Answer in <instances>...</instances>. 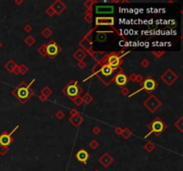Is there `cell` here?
<instances>
[{"label":"cell","mask_w":183,"mask_h":171,"mask_svg":"<svg viewBox=\"0 0 183 171\" xmlns=\"http://www.w3.org/2000/svg\"><path fill=\"white\" fill-rule=\"evenodd\" d=\"M34 82H35V78H33L30 84H26V82L22 81L12 91V95L22 104H25L35 95L34 90L30 88V85Z\"/></svg>","instance_id":"obj_1"},{"label":"cell","mask_w":183,"mask_h":171,"mask_svg":"<svg viewBox=\"0 0 183 171\" xmlns=\"http://www.w3.org/2000/svg\"><path fill=\"white\" fill-rule=\"evenodd\" d=\"M121 69V67L118 69L111 68L110 66H108V65L103 62L102 67H101L100 70L96 74V77L105 87H108V85H110V84L113 82L114 76L118 73Z\"/></svg>","instance_id":"obj_2"},{"label":"cell","mask_w":183,"mask_h":171,"mask_svg":"<svg viewBox=\"0 0 183 171\" xmlns=\"http://www.w3.org/2000/svg\"><path fill=\"white\" fill-rule=\"evenodd\" d=\"M63 93L72 102L77 96H80L81 93H83V89L77 80H71L63 88Z\"/></svg>","instance_id":"obj_3"},{"label":"cell","mask_w":183,"mask_h":171,"mask_svg":"<svg viewBox=\"0 0 183 171\" xmlns=\"http://www.w3.org/2000/svg\"><path fill=\"white\" fill-rule=\"evenodd\" d=\"M140 85H141V87H140V88L139 90L135 91L134 93H132V94H130V95H129V96L132 97L133 95L139 94V92H141V91H146L147 94L152 95V92L159 87V84L157 83V81L155 80L152 76H147L146 78H144L143 81L140 83Z\"/></svg>","instance_id":"obj_4"},{"label":"cell","mask_w":183,"mask_h":171,"mask_svg":"<svg viewBox=\"0 0 183 171\" xmlns=\"http://www.w3.org/2000/svg\"><path fill=\"white\" fill-rule=\"evenodd\" d=\"M167 128V125L162 121L159 117L154 118L152 120V122L148 125L149 133L145 135V138H147L150 136L152 134H154L155 136H160L162 133H164Z\"/></svg>","instance_id":"obj_5"},{"label":"cell","mask_w":183,"mask_h":171,"mask_svg":"<svg viewBox=\"0 0 183 171\" xmlns=\"http://www.w3.org/2000/svg\"><path fill=\"white\" fill-rule=\"evenodd\" d=\"M101 62L105 63L108 66H110L111 68H116V69L120 68L121 65L123 63V57H121V55L117 52L108 53V54L105 55V57Z\"/></svg>","instance_id":"obj_6"},{"label":"cell","mask_w":183,"mask_h":171,"mask_svg":"<svg viewBox=\"0 0 183 171\" xmlns=\"http://www.w3.org/2000/svg\"><path fill=\"white\" fill-rule=\"evenodd\" d=\"M96 29H97L96 27H94L93 29H91L89 32H88V33L85 34L83 38L80 39V40L79 41V45L80 47V48L82 49L84 52H86L87 55H91L92 52L94 50H93V42L89 38V37H90V35L92 34V32Z\"/></svg>","instance_id":"obj_7"},{"label":"cell","mask_w":183,"mask_h":171,"mask_svg":"<svg viewBox=\"0 0 183 171\" xmlns=\"http://www.w3.org/2000/svg\"><path fill=\"white\" fill-rule=\"evenodd\" d=\"M143 105L151 113H154L162 106V102L154 95H150L149 97L144 101Z\"/></svg>","instance_id":"obj_8"},{"label":"cell","mask_w":183,"mask_h":171,"mask_svg":"<svg viewBox=\"0 0 183 171\" xmlns=\"http://www.w3.org/2000/svg\"><path fill=\"white\" fill-rule=\"evenodd\" d=\"M46 55L51 60H54L61 52H62V47L57 45L55 40H50L47 44H46Z\"/></svg>","instance_id":"obj_9"},{"label":"cell","mask_w":183,"mask_h":171,"mask_svg":"<svg viewBox=\"0 0 183 171\" xmlns=\"http://www.w3.org/2000/svg\"><path fill=\"white\" fill-rule=\"evenodd\" d=\"M17 128H19V125L13 129L12 132L8 133L6 131H4L1 134H0V145H5V146H9L12 143L15 142V139L12 136V135L17 130Z\"/></svg>","instance_id":"obj_10"},{"label":"cell","mask_w":183,"mask_h":171,"mask_svg":"<svg viewBox=\"0 0 183 171\" xmlns=\"http://www.w3.org/2000/svg\"><path fill=\"white\" fill-rule=\"evenodd\" d=\"M178 75L175 74L172 69H168L166 71H164V74L161 75V80L164 81L167 85H172L176 80H178Z\"/></svg>","instance_id":"obj_11"},{"label":"cell","mask_w":183,"mask_h":171,"mask_svg":"<svg viewBox=\"0 0 183 171\" xmlns=\"http://www.w3.org/2000/svg\"><path fill=\"white\" fill-rule=\"evenodd\" d=\"M113 82H114L115 84H116V85H117L118 87H120V88L125 87L126 84L129 82V78L123 72V69H121L119 70L118 73L114 76Z\"/></svg>","instance_id":"obj_12"},{"label":"cell","mask_w":183,"mask_h":171,"mask_svg":"<svg viewBox=\"0 0 183 171\" xmlns=\"http://www.w3.org/2000/svg\"><path fill=\"white\" fill-rule=\"evenodd\" d=\"M114 17L113 16H97L95 19V23L96 26H110V27H113L114 25Z\"/></svg>","instance_id":"obj_13"},{"label":"cell","mask_w":183,"mask_h":171,"mask_svg":"<svg viewBox=\"0 0 183 171\" xmlns=\"http://www.w3.org/2000/svg\"><path fill=\"white\" fill-rule=\"evenodd\" d=\"M114 12V6L113 5H97L95 7V12L97 14H111Z\"/></svg>","instance_id":"obj_14"},{"label":"cell","mask_w":183,"mask_h":171,"mask_svg":"<svg viewBox=\"0 0 183 171\" xmlns=\"http://www.w3.org/2000/svg\"><path fill=\"white\" fill-rule=\"evenodd\" d=\"M51 6H52V8L54 9V11H55L56 15L62 14L63 12L66 10V7H67L66 5L63 1H61V0H56L55 2L52 3Z\"/></svg>","instance_id":"obj_15"},{"label":"cell","mask_w":183,"mask_h":171,"mask_svg":"<svg viewBox=\"0 0 183 171\" xmlns=\"http://www.w3.org/2000/svg\"><path fill=\"white\" fill-rule=\"evenodd\" d=\"M98 161L99 163L102 165L104 168H108L110 165H112L113 162L114 161L113 158L108 153H105L102 156H101L99 159H98Z\"/></svg>","instance_id":"obj_16"},{"label":"cell","mask_w":183,"mask_h":171,"mask_svg":"<svg viewBox=\"0 0 183 171\" xmlns=\"http://www.w3.org/2000/svg\"><path fill=\"white\" fill-rule=\"evenodd\" d=\"M75 157H76V159L80 162L83 163L84 165H86L87 161H88V160H89V158H90V154L85 149H80L78 152L76 153Z\"/></svg>","instance_id":"obj_17"},{"label":"cell","mask_w":183,"mask_h":171,"mask_svg":"<svg viewBox=\"0 0 183 171\" xmlns=\"http://www.w3.org/2000/svg\"><path fill=\"white\" fill-rule=\"evenodd\" d=\"M83 121H84V118L82 116H80V114L69 118V122L75 128H79L80 125L83 123Z\"/></svg>","instance_id":"obj_18"},{"label":"cell","mask_w":183,"mask_h":171,"mask_svg":"<svg viewBox=\"0 0 183 171\" xmlns=\"http://www.w3.org/2000/svg\"><path fill=\"white\" fill-rule=\"evenodd\" d=\"M88 56L87 53L84 52L81 48L77 49L73 54V57L75 60H77L78 62H81V61H84V59Z\"/></svg>","instance_id":"obj_19"},{"label":"cell","mask_w":183,"mask_h":171,"mask_svg":"<svg viewBox=\"0 0 183 171\" xmlns=\"http://www.w3.org/2000/svg\"><path fill=\"white\" fill-rule=\"evenodd\" d=\"M106 55V53L105 51H93L91 54V57L94 59L97 62H99L103 60V58Z\"/></svg>","instance_id":"obj_20"},{"label":"cell","mask_w":183,"mask_h":171,"mask_svg":"<svg viewBox=\"0 0 183 171\" xmlns=\"http://www.w3.org/2000/svg\"><path fill=\"white\" fill-rule=\"evenodd\" d=\"M112 31H97V41L103 43L107 39V34L111 33Z\"/></svg>","instance_id":"obj_21"},{"label":"cell","mask_w":183,"mask_h":171,"mask_svg":"<svg viewBox=\"0 0 183 171\" xmlns=\"http://www.w3.org/2000/svg\"><path fill=\"white\" fill-rule=\"evenodd\" d=\"M92 11H93V8L92 9H87L84 12V20L85 21L89 23V24H91L93 22V14H92Z\"/></svg>","instance_id":"obj_22"},{"label":"cell","mask_w":183,"mask_h":171,"mask_svg":"<svg viewBox=\"0 0 183 171\" xmlns=\"http://www.w3.org/2000/svg\"><path fill=\"white\" fill-rule=\"evenodd\" d=\"M17 65L18 64L13 60H9L5 64V69L6 70H8L9 72H11V73H13V70L15 69V67L17 66Z\"/></svg>","instance_id":"obj_23"},{"label":"cell","mask_w":183,"mask_h":171,"mask_svg":"<svg viewBox=\"0 0 183 171\" xmlns=\"http://www.w3.org/2000/svg\"><path fill=\"white\" fill-rule=\"evenodd\" d=\"M52 93H53V91L48 85H45V87L41 89V91H40V95H44L46 98H48L52 95Z\"/></svg>","instance_id":"obj_24"},{"label":"cell","mask_w":183,"mask_h":171,"mask_svg":"<svg viewBox=\"0 0 183 171\" xmlns=\"http://www.w3.org/2000/svg\"><path fill=\"white\" fill-rule=\"evenodd\" d=\"M155 148H156V146H155V144L153 143L152 142H147L144 145V149L148 153H151L152 152H154V151L155 150Z\"/></svg>","instance_id":"obj_25"},{"label":"cell","mask_w":183,"mask_h":171,"mask_svg":"<svg viewBox=\"0 0 183 171\" xmlns=\"http://www.w3.org/2000/svg\"><path fill=\"white\" fill-rule=\"evenodd\" d=\"M93 100H94L93 96H92L90 94H89V93H86V94L83 95V97H82V101H83V103H84L85 104H87V105L90 104V103H92V101H93Z\"/></svg>","instance_id":"obj_26"},{"label":"cell","mask_w":183,"mask_h":171,"mask_svg":"<svg viewBox=\"0 0 183 171\" xmlns=\"http://www.w3.org/2000/svg\"><path fill=\"white\" fill-rule=\"evenodd\" d=\"M41 35H42L45 38H48V37H50L53 35V31H52V30H51L50 28L46 27V28H44V29L42 30Z\"/></svg>","instance_id":"obj_27"},{"label":"cell","mask_w":183,"mask_h":171,"mask_svg":"<svg viewBox=\"0 0 183 171\" xmlns=\"http://www.w3.org/2000/svg\"><path fill=\"white\" fill-rule=\"evenodd\" d=\"M121 135L123 137V139L128 140L129 138H130V137L132 135V132L130 130V128H123V133H121Z\"/></svg>","instance_id":"obj_28"},{"label":"cell","mask_w":183,"mask_h":171,"mask_svg":"<svg viewBox=\"0 0 183 171\" xmlns=\"http://www.w3.org/2000/svg\"><path fill=\"white\" fill-rule=\"evenodd\" d=\"M24 43L28 45V47H32L33 45L36 43V39L33 37L31 35H29L25 39H24Z\"/></svg>","instance_id":"obj_29"},{"label":"cell","mask_w":183,"mask_h":171,"mask_svg":"<svg viewBox=\"0 0 183 171\" xmlns=\"http://www.w3.org/2000/svg\"><path fill=\"white\" fill-rule=\"evenodd\" d=\"M38 54L40 55L42 57H46L47 55H46V44H43L41 45L40 47L38 48Z\"/></svg>","instance_id":"obj_30"},{"label":"cell","mask_w":183,"mask_h":171,"mask_svg":"<svg viewBox=\"0 0 183 171\" xmlns=\"http://www.w3.org/2000/svg\"><path fill=\"white\" fill-rule=\"evenodd\" d=\"M95 4H98L97 0H87V1L84 2V6L87 9H92L93 8V5Z\"/></svg>","instance_id":"obj_31"},{"label":"cell","mask_w":183,"mask_h":171,"mask_svg":"<svg viewBox=\"0 0 183 171\" xmlns=\"http://www.w3.org/2000/svg\"><path fill=\"white\" fill-rule=\"evenodd\" d=\"M174 126L176 128H178L180 130V132L183 133V117H180V119L174 123Z\"/></svg>","instance_id":"obj_32"},{"label":"cell","mask_w":183,"mask_h":171,"mask_svg":"<svg viewBox=\"0 0 183 171\" xmlns=\"http://www.w3.org/2000/svg\"><path fill=\"white\" fill-rule=\"evenodd\" d=\"M19 70H20V74H22V75H25L27 72L29 71V68L27 67L24 63H22L21 65H20Z\"/></svg>","instance_id":"obj_33"},{"label":"cell","mask_w":183,"mask_h":171,"mask_svg":"<svg viewBox=\"0 0 183 171\" xmlns=\"http://www.w3.org/2000/svg\"><path fill=\"white\" fill-rule=\"evenodd\" d=\"M9 146H5V145H0V155L5 156L6 153L9 152Z\"/></svg>","instance_id":"obj_34"},{"label":"cell","mask_w":183,"mask_h":171,"mask_svg":"<svg viewBox=\"0 0 183 171\" xmlns=\"http://www.w3.org/2000/svg\"><path fill=\"white\" fill-rule=\"evenodd\" d=\"M45 12H46V14L47 16H49V17H52V16H54V15L56 14V12H55V11H54V9L52 8L51 5H49L48 7H47V8L46 9Z\"/></svg>","instance_id":"obj_35"},{"label":"cell","mask_w":183,"mask_h":171,"mask_svg":"<svg viewBox=\"0 0 183 171\" xmlns=\"http://www.w3.org/2000/svg\"><path fill=\"white\" fill-rule=\"evenodd\" d=\"M164 54H165V51H152V55H154V57L157 59H160L161 57H162Z\"/></svg>","instance_id":"obj_36"},{"label":"cell","mask_w":183,"mask_h":171,"mask_svg":"<svg viewBox=\"0 0 183 171\" xmlns=\"http://www.w3.org/2000/svg\"><path fill=\"white\" fill-rule=\"evenodd\" d=\"M98 146H99V143H98L97 140L93 139V140L90 141V147L92 150H97V149L98 148Z\"/></svg>","instance_id":"obj_37"},{"label":"cell","mask_w":183,"mask_h":171,"mask_svg":"<svg viewBox=\"0 0 183 171\" xmlns=\"http://www.w3.org/2000/svg\"><path fill=\"white\" fill-rule=\"evenodd\" d=\"M64 116H65V114H64V112L62 110H57L56 111V117L57 118L58 120H63L64 118Z\"/></svg>","instance_id":"obj_38"},{"label":"cell","mask_w":183,"mask_h":171,"mask_svg":"<svg viewBox=\"0 0 183 171\" xmlns=\"http://www.w3.org/2000/svg\"><path fill=\"white\" fill-rule=\"evenodd\" d=\"M121 94L123 96H129V95H130V90H129L128 87H123L121 88Z\"/></svg>","instance_id":"obj_39"},{"label":"cell","mask_w":183,"mask_h":171,"mask_svg":"<svg viewBox=\"0 0 183 171\" xmlns=\"http://www.w3.org/2000/svg\"><path fill=\"white\" fill-rule=\"evenodd\" d=\"M74 103H75L77 106H80L81 104H82V103H83V101H82V97H80V96H77L75 99H74L73 101H72Z\"/></svg>","instance_id":"obj_40"},{"label":"cell","mask_w":183,"mask_h":171,"mask_svg":"<svg viewBox=\"0 0 183 171\" xmlns=\"http://www.w3.org/2000/svg\"><path fill=\"white\" fill-rule=\"evenodd\" d=\"M140 64H141V66L143 68H147L149 66V64H150V62H149V61L147 60V58H144L143 60L140 62Z\"/></svg>","instance_id":"obj_41"},{"label":"cell","mask_w":183,"mask_h":171,"mask_svg":"<svg viewBox=\"0 0 183 171\" xmlns=\"http://www.w3.org/2000/svg\"><path fill=\"white\" fill-rule=\"evenodd\" d=\"M77 66L81 69V70H83L87 67V63L84 62V61H81V62H78V64H77Z\"/></svg>","instance_id":"obj_42"},{"label":"cell","mask_w":183,"mask_h":171,"mask_svg":"<svg viewBox=\"0 0 183 171\" xmlns=\"http://www.w3.org/2000/svg\"><path fill=\"white\" fill-rule=\"evenodd\" d=\"M92 132H93L94 135H99L101 133V128L99 127H94L92 128Z\"/></svg>","instance_id":"obj_43"},{"label":"cell","mask_w":183,"mask_h":171,"mask_svg":"<svg viewBox=\"0 0 183 171\" xmlns=\"http://www.w3.org/2000/svg\"><path fill=\"white\" fill-rule=\"evenodd\" d=\"M69 114H70V116H71V117H72V116H75V115L79 114V111H78V110H77V109L72 108V109H71V110H70Z\"/></svg>","instance_id":"obj_44"},{"label":"cell","mask_w":183,"mask_h":171,"mask_svg":"<svg viewBox=\"0 0 183 171\" xmlns=\"http://www.w3.org/2000/svg\"><path fill=\"white\" fill-rule=\"evenodd\" d=\"M23 30H24L25 32H27V33H30V32L32 30V27H31V26H30V24H26V25L24 26Z\"/></svg>","instance_id":"obj_45"},{"label":"cell","mask_w":183,"mask_h":171,"mask_svg":"<svg viewBox=\"0 0 183 171\" xmlns=\"http://www.w3.org/2000/svg\"><path fill=\"white\" fill-rule=\"evenodd\" d=\"M143 80H144V78L142 77V75H140V74H137L136 75V81L135 82H137V83H141L142 81H143Z\"/></svg>","instance_id":"obj_46"},{"label":"cell","mask_w":183,"mask_h":171,"mask_svg":"<svg viewBox=\"0 0 183 171\" xmlns=\"http://www.w3.org/2000/svg\"><path fill=\"white\" fill-rule=\"evenodd\" d=\"M136 73H131L130 76H129V81H132V82H135L136 81Z\"/></svg>","instance_id":"obj_47"},{"label":"cell","mask_w":183,"mask_h":171,"mask_svg":"<svg viewBox=\"0 0 183 171\" xmlns=\"http://www.w3.org/2000/svg\"><path fill=\"white\" fill-rule=\"evenodd\" d=\"M123 128H121V127H117L116 128L114 129V132H115V134L116 135H121V133H123Z\"/></svg>","instance_id":"obj_48"},{"label":"cell","mask_w":183,"mask_h":171,"mask_svg":"<svg viewBox=\"0 0 183 171\" xmlns=\"http://www.w3.org/2000/svg\"><path fill=\"white\" fill-rule=\"evenodd\" d=\"M38 100H39L40 102H41V103H45V102L47 100V98H46V97H45L44 95H40L38 96Z\"/></svg>","instance_id":"obj_49"},{"label":"cell","mask_w":183,"mask_h":171,"mask_svg":"<svg viewBox=\"0 0 183 171\" xmlns=\"http://www.w3.org/2000/svg\"><path fill=\"white\" fill-rule=\"evenodd\" d=\"M13 73L15 74V75H19L20 74V70H19V65H17V66L15 67V69L13 70Z\"/></svg>","instance_id":"obj_50"},{"label":"cell","mask_w":183,"mask_h":171,"mask_svg":"<svg viewBox=\"0 0 183 171\" xmlns=\"http://www.w3.org/2000/svg\"><path fill=\"white\" fill-rule=\"evenodd\" d=\"M15 3L17 5H23V0H15Z\"/></svg>","instance_id":"obj_51"},{"label":"cell","mask_w":183,"mask_h":171,"mask_svg":"<svg viewBox=\"0 0 183 171\" xmlns=\"http://www.w3.org/2000/svg\"><path fill=\"white\" fill-rule=\"evenodd\" d=\"M111 3H115V4H118V3H121L120 0H112Z\"/></svg>","instance_id":"obj_52"},{"label":"cell","mask_w":183,"mask_h":171,"mask_svg":"<svg viewBox=\"0 0 183 171\" xmlns=\"http://www.w3.org/2000/svg\"><path fill=\"white\" fill-rule=\"evenodd\" d=\"M121 3H130L129 0H123V1H121Z\"/></svg>","instance_id":"obj_53"},{"label":"cell","mask_w":183,"mask_h":171,"mask_svg":"<svg viewBox=\"0 0 183 171\" xmlns=\"http://www.w3.org/2000/svg\"><path fill=\"white\" fill-rule=\"evenodd\" d=\"M2 47H3V44H2V42H1V41H0V49L2 48Z\"/></svg>","instance_id":"obj_54"},{"label":"cell","mask_w":183,"mask_h":171,"mask_svg":"<svg viewBox=\"0 0 183 171\" xmlns=\"http://www.w3.org/2000/svg\"><path fill=\"white\" fill-rule=\"evenodd\" d=\"M94 171H99V170H97V169H96V170H94Z\"/></svg>","instance_id":"obj_55"}]
</instances>
